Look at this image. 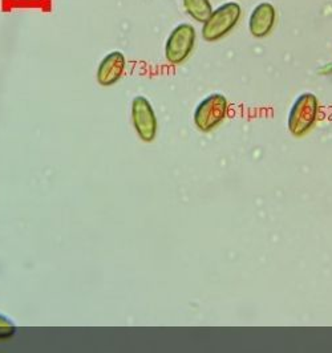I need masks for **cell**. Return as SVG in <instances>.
Returning a JSON list of instances; mask_svg holds the SVG:
<instances>
[{
	"instance_id": "obj_1",
	"label": "cell",
	"mask_w": 332,
	"mask_h": 353,
	"mask_svg": "<svg viewBox=\"0 0 332 353\" xmlns=\"http://www.w3.org/2000/svg\"><path fill=\"white\" fill-rule=\"evenodd\" d=\"M241 14V6L235 1H228L213 10L209 19L202 26L204 39L206 41H215L228 35L240 21Z\"/></svg>"
},
{
	"instance_id": "obj_2",
	"label": "cell",
	"mask_w": 332,
	"mask_h": 353,
	"mask_svg": "<svg viewBox=\"0 0 332 353\" xmlns=\"http://www.w3.org/2000/svg\"><path fill=\"white\" fill-rule=\"evenodd\" d=\"M195 30L192 24L184 23L177 26L168 37L165 56L170 64L184 63L192 53L195 44Z\"/></svg>"
},
{
	"instance_id": "obj_3",
	"label": "cell",
	"mask_w": 332,
	"mask_h": 353,
	"mask_svg": "<svg viewBox=\"0 0 332 353\" xmlns=\"http://www.w3.org/2000/svg\"><path fill=\"white\" fill-rule=\"evenodd\" d=\"M316 114L318 100L314 94L304 93L299 96L289 116V128L291 133L295 136L304 134L314 125Z\"/></svg>"
},
{
	"instance_id": "obj_4",
	"label": "cell",
	"mask_w": 332,
	"mask_h": 353,
	"mask_svg": "<svg viewBox=\"0 0 332 353\" xmlns=\"http://www.w3.org/2000/svg\"><path fill=\"white\" fill-rule=\"evenodd\" d=\"M228 113V100L222 94H210L199 105L194 113L195 125L204 130L209 132L226 117Z\"/></svg>"
},
{
	"instance_id": "obj_5",
	"label": "cell",
	"mask_w": 332,
	"mask_h": 353,
	"mask_svg": "<svg viewBox=\"0 0 332 353\" xmlns=\"http://www.w3.org/2000/svg\"><path fill=\"white\" fill-rule=\"evenodd\" d=\"M132 119L141 140L145 142L153 141L157 134V117L153 106L150 105L145 97L139 96L133 100Z\"/></svg>"
},
{
	"instance_id": "obj_6",
	"label": "cell",
	"mask_w": 332,
	"mask_h": 353,
	"mask_svg": "<svg viewBox=\"0 0 332 353\" xmlns=\"http://www.w3.org/2000/svg\"><path fill=\"white\" fill-rule=\"evenodd\" d=\"M277 11L271 3H261L250 14L248 31L254 37H264L268 35L275 24Z\"/></svg>"
},
{
	"instance_id": "obj_7",
	"label": "cell",
	"mask_w": 332,
	"mask_h": 353,
	"mask_svg": "<svg viewBox=\"0 0 332 353\" xmlns=\"http://www.w3.org/2000/svg\"><path fill=\"white\" fill-rule=\"evenodd\" d=\"M124 70H125V57L123 53L119 51L109 53L105 56L99 65L97 81L104 87L113 85L121 79Z\"/></svg>"
},
{
	"instance_id": "obj_8",
	"label": "cell",
	"mask_w": 332,
	"mask_h": 353,
	"mask_svg": "<svg viewBox=\"0 0 332 353\" xmlns=\"http://www.w3.org/2000/svg\"><path fill=\"white\" fill-rule=\"evenodd\" d=\"M184 7L195 21L202 24L209 19L213 12L210 0H184Z\"/></svg>"
},
{
	"instance_id": "obj_9",
	"label": "cell",
	"mask_w": 332,
	"mask_h": 353,
	"mask_svg": "<svg viewBox=\"0 0 332 353\" xmlns=\"http://www.w3.org/2000/svg\"><path fill=\"white\" fill-rule=\"evenodd\" d=\"M17 328L15 324L6 316L0 315V340H6L15 335Z\"/></svg>"
}]
</instances>
